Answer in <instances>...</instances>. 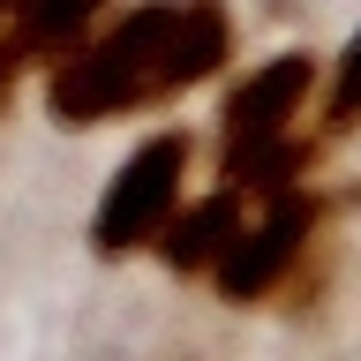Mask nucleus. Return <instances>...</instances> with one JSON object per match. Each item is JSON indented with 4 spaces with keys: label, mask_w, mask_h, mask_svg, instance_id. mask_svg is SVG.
Returning <instances> with one entry per match:
<instances>
[{
    "label": "nucleus",
    "mask_w": 361,
    "mask_h": 361,
    "mask_svg": "<svg viewBox=\"0 0 361 361\" xmlns=\"http://www.w3.org/2000/svg\"><path fill=\"white\" fill-rule=\"evenodd\" d=\"M233 53V23L219 0H143L121 23H106L98 38L53 61L45 75V106L68 128L113 121V113L166 106L180 90L211 83Z\"/></svg>",
    "instance_id": "nucleus-1"
},
{
    "label": "nucleus",
    "mask_w": 361,
    "mask_h": 361,
    "mask_svg": "<svg viewBox=\"0 0 361 361\" xmlns=\"http://www.w3.org/2000/svg\"><path fill=\"white\" fill-rule=\"evenodd\" d=\"M188 158H196V151H188V135H180V128L143 135V143L121 158V173L106 180V196H98V211H90V248H98L106 264L158 241V226L180 211Z\"/></svg>",
    "instance_id": "nucleus-2"
},
{
    "label": "nucleus",
    "mask_w": 361,
    "mask_h": 361,
    "mask_svg": "<svg viewBox=\"0 0 361 361\" xmlns=\"http://www.w3.org/2000/svg\"><path fill=\"white\" fill-rule=\"evenodd\" d=\"M309 241H316V196H301V188L264 196V211H256V219H241V233H233V241H226V256L211 264L219 301L248 309V301L279 293V286H286V271L309 256Z\"/></svg>",
    "instance_id": "nucleus-3"
},
{
    "label": "nucleus",
    "mask_w": 361,
    "mask_h": 361,
    "mask_svg": "<svg viewBox=\"0 0 361 361\" xmlns=\"http://www.w3.org/2000/svg\"><path fill=\"white\" fill-rule=\"evenodd\" d=\"M309 90H316V53H271L264 68H248L241 83L226 90V166L279 143V135H293Z\"/></svg>",
    "instance_id": "nucleus-4"
},
{
    "label": "nucleus",
    "mask_w": 361,
    "mask_h": 361,
    "mask_svg": "<svg viewBox=\"0 0 361 361\" xmlns=\"http://www.w3.org/2000/svg\"><path fill=\"white\" fill-rule=\"evenodd\" d=\"M241 203H248V196H241V188H226V180L211 188V196H196V203L180 196V211L158 226V241H151L158 264L180 271V279H211V264L226 256V241H233V233H241V219H248Z\"/></svg>",
    "instance_id": "nucleus-5"
},
{
    "label": "nucleus",
    "mask_w": 361,
    "mask_h": 361,
    "mask_svg": "<svg viewBox=\"0 0 361 361\" xmlns=\"http://www.w3.org/2000/svg\"><path fill=\"white\" fill-rule=\"evenodd\" d=\"M113 0H16L8 16V38L23 45V61H61L90 38V23L106 16Z\"/></svg>",
    "instance_id": "nucleus-6"
},
{
    "label": "nucleus",
    "mask_w": 361,
    "mask_h": 361,
    "mask_svg": "<svg viewBox=\"0 0 361 361\" xmlns=\"http://www.w3.org/2000/svg\"><path fill=\"white\" fill-rule=\"evenodd\" d=\"M346 128H361V23H354V38L338 45L331 90H324V135H346Z\"/></svg>",
    "instance_id": "nucleus-7"
},
{
    "label": "nucleus",
    "mask_w": 361,
    "mask_h": 361,
    "mask_svg": "<svg viewBox=\"0 0 361 361\" xmlns=\"http://www.w3.org/2000/svg\"><path fill=\"white\" fill-rule=\"evenodd\" d=\"M23 68H30V61H23V45H16V38H0V106H8V98H16V83H23Z\"/></svg>",
    "instance_id": "nucleus-8"
},
{
    "label": "nucleus",
    "mask_w": 361,
    "mask_h": 361,
    "mask_svg": "<svg viewBox=\"0 0 361 361\" xmlns=\"http://www.w3.org/2000/svg\"><path fill=\"white\" fill-rule=\"evenodd\" d=\"M0 16H16V0H0Z\"/></svg>",
    "instance_id": "nucleus-9"
}]
</instances>
